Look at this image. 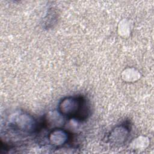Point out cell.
Wrapping results in <instances>:
<instances>
[{"label": "cell", "instance_id": "cell-1", "mask_svg": "<svg viewBox=\"0 0 154 154\" xmlns=\"http://www.w3.org/2000/svg\"><path fill=\"white\" fill-rule=\"evenodd\" d=\"M82 103L76 97H66L64 99L59 105L61 113L65 116H73L76 115L81 109Z\"/></svg>", "mask_w": 154, "mask_h": 154}, {"label": "cell", "instance_id": "cell-2", "mask_svg": "<svg viewBox=\"0 0 154 154\" xmlns=\"http://www.w3.org/2000/svg\"><path fill=\"white\" fill-rule=\"evenodd\" d=\"M15 125L22 131H31L34 128L35 122L31 117L28 115L21 114L19 115L14 120Z\"/></svg>", "mask_w": 154, "mask_h": 154}, {"label": "cell", "instance_id": "cell-3", "mask_svg": "<svg viewBox=\"0 0 154 154\" xmlns=\"http://www.w3.org/2000/svg\"><path fill=\"white\" fill-rule=\"evenodd\" d=\"M66 133L61 129H55L52 131L49 135V140L54 145H61L64 144L67 140Z\"/></svg>", "mask_w": 154, "mask_h": 154}, {"label": "cell", "instance_id": "cell-4", "mask_svg": "<svg viewBox=\"0 0 154 154\" xmlns=\"http://www.w3.org/2000/svg\"><path fill=\"white\" fill-rule=\"evenodd\" d=\"M128 135L127 129L123 126L116 128L110 134V139L115 143H121L123 141Z\"/></svg>", "mask_w": 154, "mask_h": 154}, {"label": "cell", "instance_id": "cell-5", "mask_svg": "<svg viewBox=\"0 0 154 154\" xmlns=\"http://www.w3.org/2000/svg\"><path fill=\"white\" fill-rule=\"evenodd\" d=\"M55 115H54V114H53V117H54V119H55H55H58V118H59V117H60V116H58H58H57V117H56V118H55ZM50 120H52V117H51H51H50ZM49 121H50V123H51V122H52V121H51V120H49ZM55 122H56V121H55V120H54V122H53V124H54V123H55ZM57 122V123H58V122ZM58 123V124H60V123Z\"/></svg>", "mask_w": 154, "mask_h": 154}]
</instances>
